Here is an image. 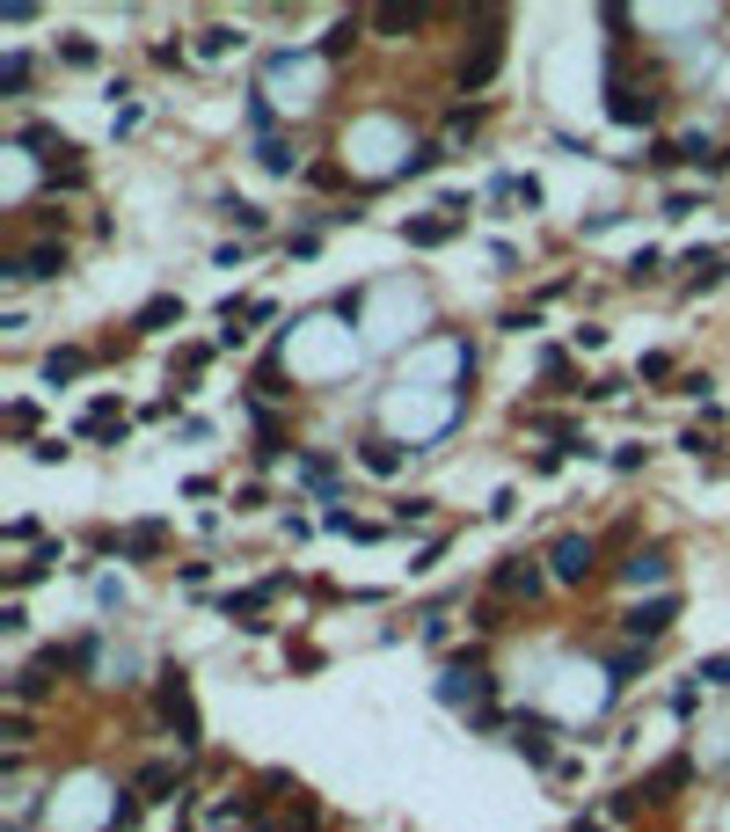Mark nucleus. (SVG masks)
I'll use <instances>...</instances> for the list:
<instances>
[{
    "mask_svg": "<svg viewBox=\"0 0 730 832\" xmlns=\"http://www.w3.org/2000/svg\"><path fill=\"white\" fill-rule=\"evenodd\" d=\"M497 67H505V16H489L483 37L460 52V67H453V88H460V95H483V88L497 81Z\"/></svg>",
    "mask_w": 730,
    "mask_h": 832,
    "instance_id": "f257e3e1",
    "label": "nucleus"
},
{
    "mask_svg": "<svg viewBox=\"0 0 730 832\" xmlns=\"http://www.w3.org/2000/svg\"><path fill=\"white\" fill-rule=\"evenodd\" d=\"M154 709H161V723L175 730V745H183V752L205 745V723H197V701H191V679H183V672H161Z\"/></svg>",
    "mask_w": 730,
    "mask_h": 832,
    "instance_id": "f03ea898",
    "label": "nucleus"
},
{
    "mask_svg": "<svg viewBox=\"0 0 730 832\" xmlns=\"http://www.w3.org/2000/svg\"><path fill=\"white\" fill-rule=\"evenodd\" d=\"M540 562H548V577H556V585H585L591 562H599V540H591V534H562L556 548L540 555Z\"/></svg>",
    "mask_w": 730,
    "mask_h": 832,
    "instance_id": "7ed1b4c3",
    "label": "nucleus"
},
{
    "mask_svg": "<svg viewBox=\"0 0 730 832\" xmlns=\"http://www.w3.org/2000/svg\"><path fill=\"white\" fill-rule=\"evenodd\" d=\"M438 701H446V709H489V672H475L468 658H453L446 672H438Z\"/></svg>",
    "mask_w": 730,
    "mask_h": 832,
    "instance_id": "20e7f679",
    "label": "nucleus"
},
{
    "mask_svg": "<svg viewBox=\"0 0 730 832\" xmlns=\"http://www.w3.org/2000/svg\"><path fill=\"white\" fill-rule=\"evenodd\" d=\"M607 118L636 132V124H650V118H658V95H650V88H636L621 67H614V81H607Z\"/></svg>",
    "mask_w": 730,
    "mask_h": 832,
    "instance_id": "39448f33",
    "label": "nucleus"
},
{
    "mask_svg": "<svg viewBox=\"0 0 730 832\" xmlns=\"http://www.w3.org/2000/svg\"><path fill=\"white\" fill-rule=\"evenodd\" d=\"M672 621H679V599H672V591H658V599H643V607H628V613H621L628 642H643V650H650V642H658Z\"/></svg>",
    "mask_w": 730,
    "mask_h": 832,
    "instance_id": "423d86ee",
    "label": "nucleus"
},
{
    "mask_svg": "<svg viewBox=\"0 0 730 832\" xmlns=\"http://www.w3.org/2000/svg\"><path fill=\"white\" fill-rule=\"evenodd\" d=\"M540 585H548V570H540L534 555H505V562H497V577H489V591H497V599H534Z\"/></svg>",
    "mask_w": 730,
    "mask_h": 832,
    "instance_id": "0eeeda50",
    "label": "nucleus"
},
{
    "mask_svg": "<svg viewBox=\"0 0 730 832\" xmlns=\"http://www.w3.org/2000/svg\"><path fill=\"white\" fill-rule=\"evenodd\" d=\"M511 745H519L534 767H548L556 760V723H548V716H519V723H511Z\"/></svg>",
    "mask_w": 730,
    "mask_h": 832,
    "instance_id": "6e6552de",
    "label": "nucleus"
},
{
    "mask_svg": "<svg viewBox=\"0 0 730 832\" xmlns=\"http://www.w3.org/2000/svg\"><path fill=\"white\" fill-rule=\"evenodd\" d=\"M59 271H67V242H37L8 263V277H59Z\"/></svg>",
    "mask_w": 730,
    "mask_h": 832,
    "instance_id": "1a4fd4ad",
    "label": "nucleus"
},
{
    "mask_svg": "<svg viewBox=\"0 0 730 832\" xmlns=\"http://www.w3.org/2000/svg\"><path fill=\"white\" fill-rule=\"evenodd\" d=\"M621 577H628L636 591H643V585H665V577H672V555H665V548H636V555L621 562Z\"/></svg>",
    "mask_w": 730,
    "mask_h": 832,
    "instance_id": "9d476101",
    "label": "nucleus"
},
{
    "mask_svg": "<svg viewBox=\"0 0 730 832\" xmlns=\"http://www.w3.org/2000/svg\"><path fill=\"white\" fill-rule=\"evenodd\" d=\"M453 234H460V220H453V212H432V220H409V226H402V242H409V248H438V242H453Z\"/></svg>",
    "mask_w": 730,
    "mask_h": 832,
    "instance_id": "9b49d317",
    "label": "nucleus"
},
{
    "mask_svg": "<svg viewBox=\"0 0 730 832\" xmlns=\"http://www.w3.org/2000/svg\"><path fill=\"white\" fill-rule=\"evenodd\" d=\"M22 146H37L44 161H67V169H73V154H81V146H73L67 132H52V124H22Z\"/></svg>",
    "mask_w": 730,
    "mask_h": 832,
    "instance_id": "f8f14e48",
    "label": "nucleus"
},
{
    "mask_svg": "<svg viewBox=\"0 0 730 832\" xmlns=\"http://www.w3.org/2000/svg\"><path fill=\"white\" fill-rule=\"evenodd\" d=\"M81 432L88 438H124V409L110 395H95V402H88V416H81Z\"/></svg>",
    "mask_w": 730,
    "mask_h": 832,
    "instance_id": "ddd939ff",
    "label": "nucleus"
},
{
    "mask_svg": "<svg viewBox=\"0 0 730 832\" xmlns=\"http://www.w3.org/2000/svg\"><path fill=\"white\" fill-rule=\"evenodd\" d=\"M169 322H183V300H175V293L146 300V307H140V314H132V329H146V336H154V329H169Z\"/></svg>",
    "mask_w": 730,
    "mask_h": 832,
    "instance_id": "4468645a",
    "label": "nucleus"
},
{
    "mask_svg": "<svg viewBox=\"0 0 730 832\" xmlns=\"http://www.w3.org/2000/svg\"><path fill=\"white\" fill-rule=\"evenodd\" d=\"M132 789H140V797L154 803V797H169V789H183V774H175L169 760H146V767H140V781H132Z\"/></svg>",
    "mask_w": 730,
    "mask_h": 832,
    "instance_id": "2eb2a0df",
    "label": "nucleus"
},
{
    "mask_svg": "<svg viewBox=\"0 0 730 832\" xmlns=\"http://www.w3.org/2000/svg\"><path fill=\"white\" fill-rule=\"evenodd\" d=\"M358 37H365V16H344L329 37H322V59H351L358 52Z\"/></svg>",
    "mask_w": 730,
    "mask_h": 832,
    "instance_id": "dca6fc26",
    "label": "nucleus"
},
{
    "mask_svg": "<svg viewBox=\"0 0 730 832\" xmlns=\"http://www.w3.org/2000/svg\"><path fill=\"white\" fill-rule=\"evenodd\" d=\"M358 460H365L373 475H402V446H395V438H365Z\"/></svg>",
    "mask_w": 730,
    "mask_h": 832,
    "instance_id": "f3484780",
    "label": "nucleus"
},
{
    "mask_svg": "<svg viewBox=\"0 0 730 832\" xmlns=\"http://www.w3.org/2000/svg\"><path fill=\"white\" fill-rule=\"evenodd\" d=\"M263 169H271V175H293V169H300V146H293V139H263Z\"/></svg>",
    "mask_w": 730,
    "mask_h": 832,
    "instance_id": "a211bd4d",
    "label": "nucleus"
},
{
    "mask_svg": "<svg viewBox=\"0 0 730 832\" xmlns=\"http://www.w3.org/2000/svg\"><path fill=\"white\" fill-rule=\"evenodd\" d=\"M140 811H146V797H140V789H118V811H110V832H132V825H140Z\"/></svg>",
    "mask_w": 730,
    "mask_h": 832,
    "instance_id": "6ab92c4d",
    "label": "nucleus"
},
{
    "mask_svg": "<svg viewBox=\"0 0 730 832\" xmlns=\"http://www.w3.org/2000/svg\"><path fill=\"white\" fill-rule=\"evenodd\" d=\"M73 373H88V351H52L44 358V381H73Z\"/></svg>",
    "mask_w": 730,
    "mask_h": 832,
    "instance_id": "aec40b11",
    "label": "nucleus"
},
{
    "mask_svg": "<svg viewBox=\"0 0 730 832\" xmlns=\"http://www.w3.org/2000/svg\"><path fill=\"white\" fill-rule=\"evenodd\" d=\"M424 8H373V30H417Z\"/></svg>",
    "mask_w": 730,
    "mask_h": 832,
    "instance_id": "412c9836",
    "label": "nucleus"
},
{
    "mask_svg": "<svg viewBox=\"0 0 730 832\" xmlns=\"http://www.w3.org/2000/svg\"><path fill=\"white\" fill-rule=\"evenodd\" d=\"M687 271H694V285H716V277H723V256H716V248H694Z\"/></svg>",
    "mask_w": 730,
    "mask_h": 832,
    "instance_id": "4be33fe9",
    "label": "nucleus"
},
{
    "mask_svg": "<svg viewBox=\"0 0 730 832\" xmlns=\"http://www.w3.org/2000/svg\"><path fill=\"white\" fill-rule=\"evenodd\" d=\"M154 548H161V526L146 519V526H132V534H124V548H118V555H154Z\"/></svg>",
    "mask_w": 730,
    "mask_h": 832,
    "instance_id": "5701e85b",
    "label": "nucleus"
},
{
    "mask_svg": "<svg viewBox=\"0 0 730 832\" xmlns=\"http://www.w3.org/2000/svg\"><path fill=\"white\" fill-rule=\"evenodd\" d=\"M234 44H242V37H234V30H197V52H205V59H226V52H234Z\"/></svg>",
    "mask_w": 730,
    "mask_h": 832,
    "instance_id": "b1692460",
    "label": "nucleus"
},
{
    "mask_svg": "<svg viewBox=\"0 0 730 832\" xmlns=\"http://www.w3.org/2000/svg\"><path fill=\"white\" fill-rule=\"evenodd\" d=\"M0 88H8V95H22V88H30V59H22V52H8V67H0Z\"/></svg>",
    "mask_w": 730,
    "mask_h": 832,
    "instance_id": "393cba45",
    "label": "nucleus"
},
{
    "mask_svg": "<svg viewBox=\"0 0 730 832\" xmlns=\"http://www.w3.org/2000/svg\"><path fill=\"white\" fill-rule=\"evenodd\" d=\"M438 161H446V146H417V154L402 161V183H409V175H432Z\"/></svg>",
    "mask_w": 730,
    "mask_h": 832,
    "instance_id": "a878e982",
    "label": "nucleus"
},
{
    "mask_svg": "<svg viewBox=\"0 0 730 832\" xmlns=\"http://www.w3.org/2000/svg\"><path fill=\"white\" fill-rule=\"evenodd\" d=\"M643 658H650V650H643V642H628V650H621V658H614V679H636V672H643Z\"/></svg>",
    "mask_w": 730,
    "mask_h": 832,
    "instance_id": "bb28decb",
    "label": "nucleus"
},
{
    "mask_svg": "<svg viewBox=\"0 0 730 832\" xmlns=\"http://www.w3.org/2000/svg\"><path fill=\"white\" fill-rule=\"evenodd\" d=\"M300 475H307V483H329L336 460H329V453H307V460H300Z\"/></svg>",
    "mask_w": 730,
    "mask_h": 832,
    "instance_id": "cd10ccee",
    "label": "nucleus"
},
{
    "mask_svg": "<svg viewBox=\"0 0 730 832\" xmlns=\"http://www.w3.org/2000/svg\"><path fill=\"white\" fill-rule=\"evenodd\" d=\"M694 679H709V687H730V650H723V658H701Z\"/></svg>",
    "mask_w": 730,
    "mask_h": 832,
    "instance_id": "c85d7f7f",
    "label": "nucleus"
},
{
    "mask_svg": "<svg viewBox=\"0 0 730 832\" xmlns=\"http://www.w3.org/2000/svg\"><path fill=\"white\" fill-rule=\"evenodd\" d=\"M59 52H67V67H95V44H88V37H67Z\"/></svg>",
    "mask_w": 730,
    "mask_h": 832,
    "instance_id": "c756f323",
    "label": "nucleus"
},
{
    "mask_svg": "<svg viewBox=\"0 0 730 832\" xmlns=\"http://www.w3.org/2000/svg\"><path fill=\"white\" fill-rule=\"evenodd\" d=\"M395 519H402V526H424V519H432V497H409V504H395Z\"/></svg>",
    "mask_w": 730,
    "mask_h": 832,
    "instance_id": "7c9ffc66",
    "label": "nucleus"
},
{
    "mask_svg": "<svg viewBox=\"0 0 730 832\" xmlns=\"http://www.w3.org/2000/svg\"><path fill=\"white\" fill-rule=\"evenodd\" d=\"M475 124H483V103H475V110H468V103H460V110H453V118H446V132H453V139H460V132H475Z\"/></svg>",
    "mask_w": 730,
    "mask_h": 832,
    "instance_id": "2f4dec72",
    "label": "nucleus"
},
{
    "mask_svg": "<svg viewBox=\"0 0 730 832\" xmlns=\"http://www.w3.org/2000/svg\"><path fill=\"white\" fill-rule=\"evenodd\" d=\"M226 220L242 226V234H263V212H256V205H226Z\"/></svg>",
    "mask_w": 730,
    "mask_h": 832,
    "instance_id": "473e14b6",
    "label": "nucleus"
},
{
    "mask_svg": "<svg viewBox=\"0 0 730 832\" xmlns=\"http://www.w3.org/2000/svg\"><path fill=\"white\" fill-rule=\"evenodd\" d=\"M636 373H643V381H672V358H665V351H650V358L636 365Z\"/></svg>",
    "mask_w": 730,
    "mask_h": 832,
    "instance_id": "72a5a7b5",
    "label": "nucleus"
},
{
    "mask_svg": "<svg viewBox=\"0 0 730 832\" xmlns=\"http://www.w3.org/2000/svg\"><path fill=\"white\" fill-rule=\"evenodd\" d=\"M570 832H599V825H591V818H577V825H570Z\"/></svg>",
    "mask_w": 730,
    "mask_h": 832,
    "instance_id": "f704fd0d",
    "label": "nucleus"
},
{
    "mask_svg": "<svg viewBox=\"0 0 730 832\" xmlns=\"http://www.w3.org/2000/svg\"><path fill=\"white\" fill-rule=\"evenodd\" d=\"M723 169H730V154H723Z\"/></svg>",
    "mask_w": 730,
    "mask_h": 832,
    "instance_id": "c9c22d12",
    "label": "nucleus"
}]
</instances>
